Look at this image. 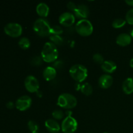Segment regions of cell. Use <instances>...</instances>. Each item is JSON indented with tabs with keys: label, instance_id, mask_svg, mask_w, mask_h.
<instances>
[{
	"label": "cell",
	"instance_id": "obj_1",
	"mask_svg": "<svg viewBox=\"0 0 133 133\" xmlns=\"http://www.w3.org/2000/svg\"><path fill=\"white\" fill-rule=\"evenodd\" d=\"M58 57V51L57 46L51 42H48L43 46L41 57L43 61L48 63L55 62Z\"/></svg>",
	"mask_w": 133,
	"mask_h": 133
},
{
	"label": "cell",
	"instance_id": "obj_2",
	"mask_svg": "<svg viewBox=\"0 0 133 133\" xmlns=\"http://www.w3.org/2000/svg\"><path fill=\"white\" fill-rule=\"evenodd\" d=\"M35 33L41 37L50 36L51 26L45 18H38L33 23L32 26Z\"/></svg>",
	"mask_w": 133,
	"mask_h": 133
},
{
	"label": "cell",
	"instance_id": "obj_3",
	"mask_svg": "<svg viewBox=\"0 0 133 133\" xmlns=\"http://www.w3.org/2000/svg\"><path fill=\"white\" fill-rule=\"evenodd\" d=\"M69 73L74 80L77 83H83L87 79L88 71L87 68L82 64H75L70 68Z\"/></svg>",
	"mask_w": 133,
	"mask_h": 133
},
{
	"label": "cell",
	"instance_id": "obj_4",
	"mask_svg": "<svg viewBox=\"0 0 133 133\" xmlns=\"http://www.w3.org/2000/svg\"><path fill=\"white\" fill-rule=\"evenodd\" d=\"M57 105L62 109L70 110L77 105V99L74 95L69 93H63L58 96Z\"/></svg>",
	"mask_w": 133,
	"mask_h": 133
},
{
	"label": "cell",
	"instance_id": "obj_5",
	"mask_svg": "<svg viewBox=\"0 0 133 133\" xmlns=\"http://www.w3.org/2000/svg\"><path fill=\"white\" fill-rule=\"evenodd\" d=\"M75 31L82 36H88L92 34L94 27L92 23L88 19H80L75 26Z\"/></svg>",
	"mask_w": 133,
	"mask_h": 133
},
{
	"label": "cell",
	"instance_id": "obj_6",
	"mask_svg": "<svg viewBox=\"0 0 133 133\" xmlns=\"http://www.w3.org/2000/svg\"><path fill=\"white\" fill-rule=\"evenodd\" d=\"M61 127L63 133H74L78 128V123L74 117H66L62 120Z\"/></svg>",
	"mask_w": 133,
	"mask_h": 133
},
{
	"label": "cell",
	"instance_id": "obj_7",
	"mask_svg": "<svg viewBox=\"0 0 133 133\" xmlns=\"http://www.w3.org/2000/svg\"><path fill=\"white\" fill-rule=\"evenodd\" d=\"M4 31L8 36L12 38H18L22 34L23 29L18 23H9L4 27Z\"/></svg>",
	"mask_w": 133,
	"mask_h": 133
},
{
	"label": "cell",
	"instance_id": "obj_8",
	"mask_svg": "<svg viewBox=\"0 0 133 133\" xmlns=\"http://www.w3.org/2000/svg\"><path fill=\"white\" fill-rule=\"evenodd\" d=\"M25 89L30 93H36L40 88V83L36 77L28 75L24 81Z\"/></svg>",
	"mask_w": 133,
	"mask_h": 133
},
{
	"label": "cell",
	"instance_id": "obj_9",
	"mask_svg": "<svg viewBox=\"0 0 133 133\" xmlns=\"http://www.w3.org/2000/svg\"><path fill=\"white\" fill-rule=\"evenodd\" d=\"M32 105V99L29 96H22L16 100L15 107L19 111H25L29 109Z\"/></svg>",
	"mask_w": 133,
	"mask_h": 133
},
{
	"label": "cell",
	"instance_id": "obj_10",
	"mask_svg": "<svg viewBox=\"0 0 133 133\" xmlns=\"http://www.w3.org/2000/svg\"><path fill=\"white\" fill-rule=\"evenodd\" d=\"M58 22L61 25L64 27H71L75 22V17L73 13L70 12H64L60 15Z\"/></svg>",
	"mask_w": 133,
	"mask_h": 133
},
{
	"label": "cell",
	"instance_id": "obj_11",
	"mask_svg": "<svg viewBox=\"0 0 133 133\" xmlns=\"http://www.w3.org/2000/svg\"><path fill=\"white\" fill-rule=\"evenodd\" d=\"M89 9L87 5H84V4L78 5L75 10L74 11V16L81 19H87L89 16Z\"/></svg>",
	"mask_w": 133,
	"mask_h": 133
},
{
	"label": "cell",
	"instance_id": "obj_12",
	"mask_svg": "<svg viewBox=\"0 0 133 133\" xmlns=\"http://www.w3.org/2000/svg\"><path fill=\"white\" fill-rule=\"evenodd\" d=\"M113 82H114V79L112 77L110 74H105L101 75L99 78L98 84L101 88L107 89L112 85Z\"/></svg>",
	"mask_w": 133,
	"mask_h": 133
},
{
	"label": "cell",
	"instance_id": "obj_13",
	"mask_svg": "<svg viewBox=\"0 0 133 133\" xmlns=\"http://www.w3.org/2000/svg\"><path fill=\"white\" fill-rule=\"evenodd\" d=\"M45 127L51 133H58L61 130V127L57 120L48 119L45 122Z\"/></svg>",
	"mask_w": 133,
	"mask_h": 133
},
{
	"label": "cell",
	"instance_id": "obj_14",
	"mask_svg": "<svg viewBox=\"0 0 133 133\" xmlns=\"http://www.w3.org/2000/svg\"><path fill=\"white\" fill-rule=\"evenodd\" d=\"M116 44L122 47H125L129 45L132 42V37L129 34L122 33L116 38Z\"/></svg>",
	"mask_w": 133,
	"mask_h": 133
},
{
	"label": "cell",
	"instance_id": "obj_15",
	"mask_svg": "<svg viewBox=\"0 0 133 133\" xmlns=\"http://www.w3.org/2000/svg\"><path fill=\"white\" fill-rule=\"evenodd\" d=\"M57 76V70L52 66H48L43 71V77L47 81L53 80Z\"/></svg>",
	"mask_w": 133,
	"mask_h": 133
},
{
	"label": "cell",
	"instance_id": "obj_16",
	"mask_svg": "<svg viewBox=\"0 0 133 133\" xmlns=\"http://www.w3.org/2000/svg\"><path fill=\"white\" fill-rule=\"evenodd\" d=\"M101 69L107 74H110L114 73L117 69V65L112 61H105L101 64Z\"/></svg>",
	"mask_w": 133,
	"mask_h": 133
},
{
	"label": "cell",
	"instance_id": "obj_17",
	"mask_svg": "<svg viewBox=\"0 0 133 133\" xmlns=\"http://www.w3.org/2000/svg\"><path fill=\"white\" fill-rule=\"evenodd\" d=\"M36 12L42 18H46L49 14V7L45 3H40L36 6Z\"/></svg>",
	"mask_w": 133,
	"mask_h": 133
},
{
	"label": "cell",
	"instance_id": "obj_18",
	"mask_svg": "<svg viewBox=\"0 0 133 133\" xmlns=\"http://www.w3.org/2000/svg\"><path fill=\"white\" fill-rule=\"evenodd\" d=\"M122 90L127 95H130L133 93V78L128 77L123 82Z\"/></svg>",
	"mask_w": 133,
	"mask_h": 133
},
{
	"label": "cell",
	"instance_id": "obj_19",
	"mask_svg": "<svg viewBox=\"0 0 133 133\" xmlns=\"http://www.w3.org/2000/svg\"><path fill=\"white\" fill-rule=\"evenodd\" d=\"M80 90L85 96H90L93 92V87L90 83H84L81 84Z\"/></svg>",
	"mask_w": 133,
	"mask_h": 133
},
{
	"label": "cell",
	"instance_id": "obj_20",
	"mask_svg": "<svg viewBox=\"0 0 133 133\" xmlns=\"http://www.w3.org/2000/svg\"><path fill=\"white\" fill-rule=\"evenodd\" d=\"M18 45L22 49L26 50L31 46V42L28 38L22 37L19 39V42H18Z\"/></svg>",
	"mask_w": 133,
	"mask_h": 133
},
{
	"label": "cell",
	"instance_id": "obj_21",
	"mask_svg": "<svg viewBox=\"0 0 133 133\" xmlns=\"http://www.w3.org/2000/svg\"><path fill=\"white\" fill-rule=\"evenodd\" d=\"M27 127L31 133H39V125L36 122L33 120H29L27 123Z\"/></svg>",
	"mask_w": 133,
	"mask_h": 133
},
{
	"label": "cell",
	"instance_id": "obj_22",
	"mask_svg": "<svg viewBox=\"0 0 133 133\" xmlns=\"http://www.w3.org/2000/svg\"><path fill=\"white\" fill-rule=\"evenodd\" d=\"M126 23V20L123 18H116L112 22V26L115 29H119L125 26Z\"/></svg>",
	"mask_w": 133,
	"mask_h": 133
},
{
	"label": "cell",
	"instance_id": "obj_23",
	"mask_svg": "<svg viewBox=\"0 0 133 133\" xmlns=\"http://www.w3.org/2000/svg\"><path fill=\"white\" fill-rule=\"evenodd\" d=\"M49 40H51V42L53 43L55 45H61L63 42V38L60 35H51L49 36Z\"/></svg>",
	"mask_w": 133,
	"mask_h": 133
},
{
	"label": "cell",
	"instance_id": "obj_24",
	"mask_svg": "<svg viewBox=\"0 0 133 133\" xmlns=\"http://www.w3.org/2000/svg\"><path fill=\"white\" fill-rule=\"evenodd\" d=\"M63 33V28L61 25H55L51 26V35H60Z\"/></svg>",
	"mask_w": 133,
	"mask_h": 133
},
{
	"label": "cell",
	"instance_id": "obj_25",
	"mask_svg": "<svg viewBox=\"0 0 133 133\" xmlns=\"http://www.w3.org/2000/svg\"><path fill=\"white\" fill-rule=\"evenodd\" d=\"M64 113L62 111V110H59V109H56L54 110L52 112V116L55 119H57V120H59V119H62L64 116Z\"/></svg>",
	"mask_w": 133,
	"mask_h": 133
},
{
	"label": "cell",
	"instance_id": "obj_26",
	"mask_svg": "<svg viewBox=\"0 0 133 133\" xmlns=\"http://www.w3.org/2000/svg\"><path fill=\"white\" fill-rule=\"evenodd\" d=\"M93 61H94L96 63L99 64H101V65L105 62L103 56L102 55L100 54V53H96V54L94 55Z\"/></svg>",
	"mask_w": 133,
	"mask_h": 133
},
{
	"label": "cell",
	"instance_id": "obj_27",
	"mask_svg": "<svg viewBox=\"0 0 133 133\" xmlns=\"http://www.w3.org/2000/svg\"><path fill=\"white\" fill-rule=\"evenodd\" d=\"M43 61L41 56H35L31 59V64L33 66H38L42 64V62Z\"/></svg>",
	"mask_w": 133,
	"mask_h": 133
},
{
	"label": "cell",
	"instance_id": "obj_28",
	"mask_svg": "<svg viewBox=\"0 0 133 133\" xmlns=\"http://www.w3.org/2000/svg\"><path fill=\"white\" fill-rule=\"evenodd\" d=\"M125 20L129 25H133V8L127 11L125 16Z\"/></svg>",
	"mask_w": 133,
	"mask_h": 133
},
{
	"label": "cell",
	"instance_id": "obj_29",
	"mask_svg": "<svg viewBox=\"0 0 133 133\" xmlns=\"http://www.w3.org/2000/svg\"><path fill=\"white\" fill-rule=\"evenodd\" d=\"M77 6V5L74 2H72V1H70V2H68L67 3V5H66V6H67L68 9L73 12L75 10Z\"/></svg>",
	"mask_w": 133,
	"mask_h": 133
},
{
	"label": "cell",
	"instance_id": "obj_30",
	"mask_svg": "<svg viewBox=\"0 0 133 133\" xmlns=\"http://www.w3.org/2000/svg\"><path fill=\"white\" fill-rule=\"evenodd\" d=\"M63 66V63L61 61H56L55 63L53 64V68L57 70V69H60Z\"/></svg>",
	"mask_w": 133,
	"mask_h": 133
},
{
	"label": "cell",
	"instance_id": "obj_31",
	"mask_svg": "<svg viewBox=\"0 0 133 133\" xmlns=\"http://www.w3.org/2000/svg\"><path fill=\"white\" fill-rule=\"evenodd\" d=\"M6 107L7 109H12L13 108L15 107V104H14L12 101H9V102L6 104Z\"/></svg>",
	"mask_w": 133,
	"mask_h": 133
},
{
	"label": "cell",
	"instance_id": "obj_32",
	"mask_svg": "<svg viewBox=\"0 0 133 133\" xmlns=\"http://www.w3.org/2000/svg\"><path fill=\"white\" fill-rule=\"evenodd\" d=\"M81 84H80V83H77L75 84V88L76 90H81Z\"/></svg>",
	"mask_w": 133,
	"mask_h": 133
},
{
	"label": "cell",
	"instance_id": "obj_33",
	"mask_svg": "<svg viewBox=\"0 0 133 133\" xmlns=\"http://www.w3.org/2000/svg\"><path fill=\"white\" fill-rule=\"evenodd\" d=\"M65 114H66V117L71 116V114H72V112H71L70 110H67L66 112H65Z\"/></svg>",
	"mask_w": 133,
	"mask_h": 133
},
{
	"label": "cell",
	"instance_id": "obj_34",
	"mask_svg": "<svg viewBox=\"0 0 133 133\" xmlns=\"http://www.w3.org/2000/svg\"><path fill=\"white\" fill-rule=\"evenodd\" d=\"M125 3L129 6H133V0H126Z\"/></svg>",
	"mask_w": 133,
	"mask_h": 133
},
{
	"label": "cell",
	"instance_id": "obj_35",
	"mask_svg": "<svg viewBox=\"0 0 133 133\" xmlns=\"http://www.w3.org/2000/svg\"><path fill=\"white\" fill-rule=\"evenodd\" d=\"M129 65H130V66H131V67L132 68H133V58H131V61H130Z\"/></svg>",
	"mask_w": 133,
	"mask_h": 133
},
{
	"label": "cell",
	"instance_id": "obj_36",
	"mask_svg": "<svg viewBox=\"0 0 133 133\" xmlns=\"http://www.w3.org/2000/svg\"><path fill=\"white\" fill-rule=\"evenodd\" d=\"M36 96L39 97H42V92H39V90L36 92Z\"/></svg>",
	"mask_w": 133,
	"mask_h": 133
},
{
	"label": "cell",
	"instance_id": "obj_37",
	"mask_svg": "<svg viewBox=\"0 0 133 133\" xmlns=\"http://www.w3.org/2000/svg\"><path fill=\"white\" fill-rule=\"evenodd\" d=\"M129 35H131V37H132V38H133V29H132L131 30V32H130V34H129Z\"/></svg>",
	"mask_w": 133,
	"mask_h": 133
},
{
	"label": "cell",
	"instance_id": "obj_38",
	"mask_svg": "<svg viewBox=\"0 0 133 133\" xmlns=\"http://www.w3.org/2000/svg\"><path fill=\"white\" fill-rule=\"evenodd\" d=\"M103 133H110V132H103Z\"/></svg>",
	"mask_w": 133,
	"mask_h": 133
},
{
	"label": "cell",
	"instance_id": "obj_39",
	"mask_svg": "<svg viewBox=\"0 0 133 133\" xmlns=\"http://www.w3.org/2000/svg\"><path fill=\"white\" fill-rule=\"evenodd\" d=\"M88 133H94V132H88Z\"/></svg>",
	"mask_w": 133,
	"mask_h": 133
}]
</instances>
